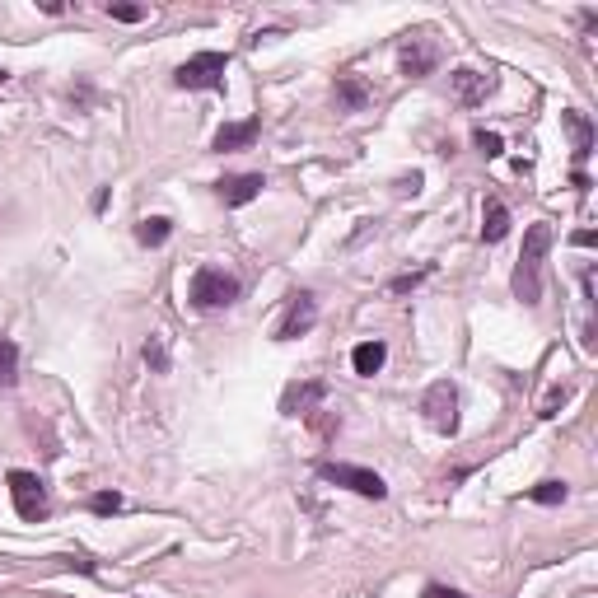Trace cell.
I'll list each match as a JSON object with an SVG mask.
<instances>
[{"instance_id":"16","label":"cell","mask_w":598,"mask_h":598,"mask_svg":"<svg viewBox=\"0 0 598 598\" xmlns=\"http://www.w3.org/2000/svg\"><path fill=\"white\" fill-rule=\"evenodd\" d=\"M384 360H388V346L374 337V342H360L356 351H351V365H356L360 379H374V374L384 370Z\"/></svg>"},{"instance_id":"7","label":"cell","mask_w":598,"mask_h":598,"mask_svg":"<svg viewBox=\"0 0 598 598\" xmlns=\"http://www.w3.org/2000/svg\"><path fill=\"white\" fill-rule=\"evenodd\" d=\"M314 323H318V299L309 290H290L285 295V314L276 323V342H295L304 332H314Z\"/></svg>"},{"instance_id":"13","label":"cell","mask_w":598,"mask_h":598,"mask_svg":"<svg viewBox=\"0 0 598 598\" xmlns=\"http://www.w3.org/2000/svg\"><path fill=\"white\" fill-rule=\"evenodd\" d=\"M561 127L570 131V145H575V169H584V159L594 155V122H589L580 108H566V113H561Z\"/></svg>"},{"instance_id":"2","label":"cell","mask_w":598,"mask_h":598,"mask_svg":"<svg viewBox=\"0 0 598 598\" xmlns=\"http://www.w3.org/2000/svg\"><path fill=\"white\" fill-rule=\"evenodd\" d=\"M239 276H229L220 267H197L192 271V285H187V299H192V309L201 314H215V309H229L234 299H239Z\"/></svg>"},{"instance_id":"1","label":"cell","mask_w":598,"mask_h":598,"mask_svg":"<svg viewBox=\"0 0 598 598\" xmlns=\"http://www.w3.org/2000/svg\"><path fill=\"white\" fill-rule=\"evenodd\" d=\"M547 248H552V225H547V220L528 225L524 248H519V262H514V276H510L514 299H524V304H538L542 299V262H547Z\"/></svg>"},{"instance_id":"5","label":"cell","mask_w":598,"mask_h":598,"mask_svg":"<svg viewBox=\"0 0 598 598\" xmlns=\"http://www.w3.org/2000/svg\"><path fill=\"white\" fill-rule=\"evenodd\" d=\"M5 482H10V500H15L19 519H29V524L47 519L52 500H47V486H43V477H38V472H10Z\"/></svg>"},{"instance_id":"22","label":"cell","mask_w":598,"mask_h":598,"mask_svg":"<svg viewBox=\"0 0 598 598\" xmlns=\"http://www.w3.org/2000/svg\"><path fill=\"white\" fill-rule=\"evenodd\" d=\"M122 505H127V500H122V491H99V496H89V510L103 514V519H108V514H117Z\"/></svg>"},{"instance_id":"6","label":"cell","mask_w":598,"mask_h":598,"mask_svg":"<svg viewBox=\"0 0 598 598\" xmlns=\"http://www.w3.org/2000/svg\"><path fill=\"white\" fill-rule=\"evenodd\" d=\"M421 412H426L430 430L454 435V430H458V388L449 384V379H435V384L421 393Z\"/></svg>"},{"instance_id":"18","label":"cell","mask_w":598,"mask_h":598,"mask_svg":"<svg viewBox=\"0 0 598 598\" xmlns=\"http://www.w3.org/2000/svg\"><path fill=\"white\" fill-rule=\"evenodd\" d=\"M430 276H435V262H421V267H412V271H398V276L388 281V295H412L416 285H426Z\"/></svg>"},{"instance_id":"4","label":"cell","mask_w":598,"mask_h":598,"mask_svg":"<svg viewBox=\"0 0 598 598\" xmlns=\"http://www.w3.org/2000/svg\"><path fill=\"white\" fill-rule=\"evenodd\" d=\"M318 477L332 486H346L365 500H388V482L370 468H356V463H318Z\"/></svg>"},{"instance_id":"9","label":"cell","mask_w":598,"mask_h":598,"mask_svg":"<svg viewBox=\"0 0 598 598\" xmlns=\"http://www.w3.org/2000/svg\"><path fill=\"white\" fill-rule=\"evenodd\" d=\"M328 398V379H304L281 393V416H314L318 402Z\"/></svg>"},{"instance_id":"8","label":"cell","mask_w":598,"mask_h":598,"mask_svg":"<svg viewBox=\"0 0 598 598\" xmlns=\"http://www.w3.org/2000/svg\"><path fill=\"white\" fill-rule=\"evenodd\" d=\"M398 66L407 80H426V75H435V66H440V47H435V38L430 33H407L398 47Z\"/></svg>"},{"instance_id":"28","label":"cell","mask_w":598,"mask_h":598,"mask_svg":"<svg viewBox=\"0 0 598 598\" xmlns=\"http://www.w3.org/2000/svg\"><path fill=\"white\" fill-rule=\"evenodd\" d=\"M108 197H113V192H108V187H99V192H94V201H89V206H94V211H108Z\"/></svg>"},{"instance_id":"31","label":"cell","mask_w":598,"mask_h":598,"mask_svg":"<svg viewBox=\"0 0 598 598\" xmlns=\"http://www.w3.org/2000/svg\"><path fill=\"white\" fill-rule=\"evenodd\" d=\"M5 80H10V71H5V66H0V85H5Z\"/></svg>"},{"instance_id":"3","label":"cell","mask_w":598,"mask_h":598,"mask_svg":"<svg viewBox=\"0 0 598 598\" xmlns=\"http://www.w3.org/2000/svg\"><path fill=\"white\" fill-rule=\"evenodd\" d=\"M225 71H229L225 52H197V57H187L183 66L173 71V85H178V89H211V94H225Z\"/></svg>"},{"instance_id":"25","label":"cell","mask_w":598,"mask_h":598,"mask_svg":"<svg viewBox=\"0 0 598 598\" xmlns=\"http://www.w3.org/2000/svg\"><path fill=\"white\" fill-rule=\"evenodd\" d=\"M108 15L122 19V24H141L145 10H141V5H108Z\"/></svg>"},{"instance_id":"24","label":"cell","mask_w":598,"mask_h":598,"mask_svg":"<svg viewBox=\"0 0 598 598\" xmlns=\"http://www.w3.org/2000/svg\"><path fill=\"white\" fill-rule=\"evenodd\" d=\"M566 398H570V388H566V384H556L552 393H547V398H542L538 416H542V421H552V416H556V407H561V402H566Z\"/></svg>"},{"instance_id":"14","label":"cell","mask_w":598,"mask_h":598,"mask_svg":"<svg viewBox=\"0 0 598 598\" xmlns=\"http://www.w3.org/2000/svg\"><path fill=\"white\" fill-rule=\"evenodd\" d=\"M510 206L500 197H486V206H482V243H500L505 234H510Z\"/></svg>"},{"instance_id":"30","label":"cell","mask_w":598,"mask_h":598,"mask_svg":"<svg viewBox=\"0 0 598 598\" xmlns=\"http://www.w3.org/2000/svg\"><path fill=\"white\" fill-rule=\"evenodd\" d=\"M570 183H575V192H589V173L575 169V178H570Z\"/></svg>"},{"instance_id":"17","label":"cell","mask_w":598,"mask_h":598,"mask_svg":"<svg viewBox=\"0 0 598 598\" xmlns=\"http://www.w3.org/2000/svg\"><path fill=\"white\" fill-rule=\"evenodd\" d=\"M169 234H173L169 215H145L141 225H136V243H141V248H164V243H169Z\"/></svg>"},{"instance_id":"19","label":"cell","mask_w":598,"mask_h":598,"mask_svg":"<svg viewBox=\"0 0 598 598\" xmlns=\"http://www.w3.org/2000/svg\"><path fill=\"white\" fill-rule=\"evenodd\" d=\"M19 384V346L10 337H0V393H10Z\"/></svg>"},{"instance_id":"27","label":"cell","mask_w":598,"mask_h":598,"mask_svg":"<svg viewBox=\"0 0 598 598\" xmlns=\"http://www.w3.org/2000/svg\"><path fill=\"white\" fill-rule=\"evenodd\" d=\"M421 598H468V594H458V589H449V584H426V594Z\"/></svg>"},{"instance_id":"11","label":"cell","mask_w":598,"mask_h":598,"mask_svg":"<svg viewBox=\"0 0 598 598\" xmlns=\"http://www.w3.org/2000/svg\"><path fill=\"white\" fill-rule=\"evenodd\" d=\"M449 80H454V94H458V103H463V108H477V103H486L491 94H496V80H491V75H482V71H472V66H458Z\"/></svg>"},{"instance_id":"21","label":"cell","mask_w":598,"mask_h":598,"mask_svg":"<svg viewBox=\"0 0 598 598\" xmlns=\"http://www.w3.org/2000/svg\"><path fill=\"white\" fill-rule=\"evenodd\" d=\"M145 365H150L155 374H169V342H164L159 332L145 342Z\"/></svg>"},{"instance_id":"29","label":"cell","mask_w":598,"mask_h":598,"mask_svg":"<svg viewBox=\"0 0 598 598\" xmlns=\"http://www.w3.org/2000/svg\"><path fill=\"white\" fill-rule=\"evenodd\" d=\"M575 243H580V248H594L598 234H594V229H580V234H575Z\"/></svg>"},{"instance_id":"10","label":"cell","mask_w":598,"mask_h":598,"mask_svg":"<svg viewBox=\"0 0 598 598\" xmlns=\"http://www.w3.org/2000/svg\"><path fill=\"white\" fill-rule=\"evenodd\" d=\"M262 187H267L262 173H229V178L215 183V197L225 201V206H248V201L262 197Z\"/></svg>"},{"instance_id":"23","label":"cell","mask_w":598,"mask_h":598,"mask_svg":"<svg viewBox=\"0 0 598 598\" xmlns=\"http://www.w3.org/2000/svg\"><path fill=\"white\" fill-rule=\"evenodd\" d=\"M472 141H477V150H482V155L486 159H500V155H505V141H500V136H496V131H477V136H472Z\"/></svg>"},{"instance_id":"20","label":"cell","mask_w":598,"mask_h":598,"mask_svg":"<svg viewBox=\"0 0 598 598\" xmlns=\"http://www.w3.org/2000/svg\"><path fill=\"white\" fill-rule=\"evenodd\" d=\"M566 496H570L566 482H538L533 491H528V500H533V505H561Z\"/></svg>"},{"instance_id":"15","label":"cell","mask_w":598,"mask_h":598,"mask_svg":"<svg viewBox=\"0 0 598 598\" xmlns=\"http://www.w3.org/2000/svg\"><path fill=\"white\" fill-rule=\"evenodd\" d=\"M337 108L342 113H365L370 108V85L360 75H337Z\"/></svg>"},{"instance_id":"26","label":"cell","mask_w":598,"mask_h":598,"mask_svg":"<svg viewBox=\"0 0 598 598\" xmlns=\"http://www.w3.org/2000/svg\"><path fill=\"white\" fill-rule=\"evenodd\" d=\"M393 192H398V197H416V192H421V173H407V178H398V183H393Z\"/></svg>"},{"instance_id":"12","label":"cell","mask_w":598,"mask_h":598,"mask_svg":"<svg viewBox=\"0 0 598 598\" xmlns=\"http://www.w3.org/2000/svg\"><path fill=\"white\" fill-rule=\"evenodd\" d=\"M257 131H262V117H243V122H225V127L215 131L211 150L215 155H229V150H248L257 141Z\"/></svg>"}]
</instances>
